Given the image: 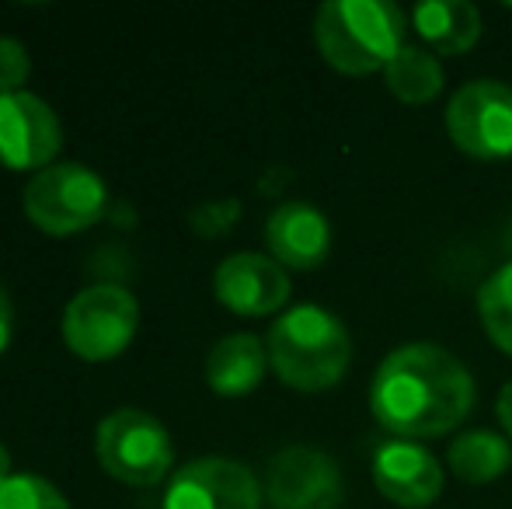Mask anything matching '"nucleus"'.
Returning <instances> with one entry per match:
<instances>
[{"label":"nucleus","instance_id":"f257e3e1","mask_svg":"<svg viewBox=\"0 0 512 509\" xmlns=\"http://www.w3.org/2000/svg\"><path fill=\"white\" fill-rule=\"evenodd\" d=\"M474 408V377L453 353L408 342L380 360L370 384V412L398 440H436Z\"/></svg>","mask_w":512,"mask_h":509},{"label":"nucleus","instance_id":"f03ea898","mask_svg":"<svg viewBox=\"0 0 512 509\" xmlns=\"http://www.w3.org/2000/svg\"><path fill=\"white\" fill-rule=\"evenodd\" d=\"M265 349L279 381L304 394L335 387L352 363L349 328L321 304H297L279 314L265 335Z\"/></svg>","mask_w":512,"mask_h":509},{"label":"nucleus","instance_id":"7ed1b4c3","mask_svg":"<svg viewBox=\"0 0 512 509\" xmlns=\"http://www.w3.org/2000/svg\"><path fill=\"white\" fill-rule=\"evenodd\" d=\"M405 11L387 0H328L314 14V42L345 77L384 70L405 46Z\"/></svg>","mask_w":512,"mask_h":509},{"label":"nucleus","instance_id":"20e7f679","mask_svg":"<svg viewBox=\"0 0 512 509\" xmlns=\"http://www.w3.org/2000/svg\"><path fill=\"white\" fill-rule=\"evenodd\" d=\"M25 217L53 238H70L95 227L108 210V185L95 168L60 161L42 168L25 185Z\"/></svg>","mask_w":512,"mask_h":509},{"label":"nucleus","instance_id":"39448f33","mask_svg":"<svg viewBox=\"0 0 512 509\" xmlns=\"http://www.w3.org/2000/svg\"><path fill=\"white\" fill-rule=\"evenodd\" d=\"M95 457L115 482L150 489L171 475L175 447L161 419L143 408H115L95 429Z\"/></svg>","mask_w":512,"mask_h":509},{"label":"nucleus","instance_id":"423d86ee","mask_svg":"<svg viewBox=\"0 0 512 509\" xmlns=\"http://www.w3.org/2000/svg\"><path fill=\"white\" fill-rule=\"evenodd\" d=\"M140 325V304L133 290L119 283H95L74 293L63 311V342L88 363L115 360L133 342Z\"/></svg>","mask_w":512,"mask_h":509},{"label":"nucleus","instance_id":"0eeeda50","mask_svg":"<svg viewBox=\"0 0 512 509\" xmlns=\"http://www.w3.org/2000/svg\"><path fill=\"white\" fill-rule=\"evenodd\" d=\"M453 147L478 161L512 157V88L502 81H467L446 105Z\"/></svg>","mask_w":512,"mask_h":509},{"label":"nucleus","instance_id":"6e6552de","mask_svg":"<svg viewBox=\"0 0 512 509\" xmlns=\"http://www.w3.org/2000/svg\"><path fill=\"white\" fill-rule=\"evenodd\" d=\"M342 492L335 457L307 443L283 447L265 468V503L272 509H338Z\"/></svg>","mask_w":512,"mask_h":509},{"label":"nucleus","instance_id":"1a4fd4ad","mask_svg":"<svg viewBox=\"0 0 512 509\" xmlns=\"http://www.w3.org/2000/svg\"><path fill=\"white\" fill-rule=\"evenodd\" d=\"M255 471L230 457H199L171 475L164 509H262Z\"/></svg>","mask_w":512,"mask_h":509},{"label":"nucleus","instance_id":"9d476101","mask_svg":"<svg viewBox=\"0 0 512 509\" xmlns=\"http://www.w3.org/2000/svg\"><path fill=\"white\" fill-rule=\"evenodd\" d=\"M63 147V126L53 105L32 91L0 95V164L7 171H35L56 161Z\"/></svg>","mask_w":512,"mask_h":509},{"label":"nucleus","instance_id":"9b49d317","mask_svg":"<svg viewBox=\"0 0 512 509\" xmlns=\"http://www.w3.org/2000/svg\"><path fill=\"white\" fill-rule=\"evenodd\" d=\"M213 293L230 314L265 318L286 307L293 286L286 269L272 255L237 252L227 255L213 272Z\"/></svg>","mask_w":512,"mask_h":509},{"label":"nucleus","instance_id":"f8f14e48","mask_svg":"<svg viewBox=\"0 0 512 509\" xmlns=\"http://www.w3.org/2000/svg\"><path fill=\"white\" fill-rule=\"evenodd\" d=\"M373 482L394 506L425 509L443 492V468L422 443L391 440L373 454Z\"/></svg>","mask_w":512,"mask_h":509},{"label":"nucleus","instance_id":"ddd939ff","mask_svg":"<svg viewBox=\"0 0 512 509\" xmlns=\"http://www.w3.org/2000/svg\"><path fill=\"white\" fill-rule=\"evenodd\" d=\"M265 245L283 269H317L331 252V224L317 206L286 199L265 220Z\"/></svg>","mask_w":512,"mask_h":509},{"label":"nucleus","instance_id":"4468645a","mask_svg":"<svg viewBox=\"0 0 512 509\" xmlns=\"http://www.w3.org/2000/svg\"><path fill=\"white\" fill-rule=\"evenodd\" d=\"M269 374V349L258 335H223L206 356V384L220 398H244Z\"/></svg>","mask_w":512,"mask_h":509},{"label":"nucleus","instance_id":"2eb2a0df","mask_svg":"<svg viewBox=\"0 0 512 509\" xmlns=\"http://www.w3.org/2000/svg\"><path fill=\"white\" fill-rule=\"evenodd\" d=\"M418 39L439 56H464L481 39V11L471 0H422L411 11Z\"/></svg>","mask_w":512,"mask_h":509},{"label":"nucleus","instance_id":"dca6fc26","mask_svg":"<svg viewBox=\"0 0 512 509\" xmlns=\"http://www.w3.org/2000/svg\"><path fill=\"white\" fill-rule=\"evenodd\" d=\"M446 461L460 482L488 485L509 471L512 447L506 436L492 433V429H471V433H460L453 440V447L446 450Z\"/></svg>","mask_w":512,"mask_h":509},{"label":"nucleus","instance_id":"f3484780","mask_svg":"<svg viewBox=\"0 0 512 509\" xmlns=\"http://www.w3.org/2000/svg\"><path fill=\"white\" fill-rule=\"evenodd\" d=\"M384 81L398 102L425 105L443 91V67L432 53L418 46H401L398 56L384 67Z\"/></svg>","mask_w":512,"mask_h":509},{"label":"nucleus","instance_id":"a211bd4d","mask_svg":"<svg viewBox=\"0 0 512 509\" xmlns=\"http://www.w3.org/2000/svg\"><path fill=\"white\" fill-rule=\"evenodd\" d=\"M478 318L488 339L512 356V262L499 265L478 290Z\"/></svg>","mask_w":512,"mask_h":509},{"label":"nucleus","instance_id":"6ab92c4d","mask_svg":"<svg viewBox=\"0 0 512 509\" xmlns=\"http://www.w3.org/2000/svg\"><path fill=\"white\" fill-rule=\"evenodd\" d=\"M0 509H70V503L53 482L35 471H21L0 485Z\"/></svg>","mask_w":512,"mask_h":509},{"label":"nucleus","instance_id":"aec40b11","mask_svg":"<svg viewBox=\"0 0 512 509\" xmlns=\"http://www.w3.org/2000/svg\"><path fill=\"white\" fill-rule=\"evenodd\" d=\"M237 217H241V199L227 196V199H213V203L196 206L189 217V227L196 234H203V238H223V234L237 224Z\"/></svg>","mask_w":512,"mask_h":509},{"label":"nucleus","instance_id":"412c9836","mask_svg":"<svg viewBox=\"0 0 512 509\" xmlns=\"http://www.w3.org/2000/svg\"><path fill=\"white\" fill-rule=\"evenodd\" d=\"M28 74H32V56H28L25 42L0 35V95L25 91Z\"/></svg>","mask_w":512,"mask_h":509},{"label":"nucleus","instance_id":"4be33fe9","mask_svg":"<svg viewBox=\"0 0 512 509\" xmlns=\"http://www.w3.org/2000/svg\"><path fill=\"white\" fill-rule=\"evenodd\" d=\"M11 335H14V307H11L7 290L0 286V356H4V349L11 346Z\"/></svg>","mask_w":512,"mask_h":509},{"label":"nucleus","instance_id":"5701e85b","mask_svg":"<svg viewBox=\"0 0 512 509\" xmlns=\"http://www.w3.org/2000/svg\"><path fill=\"white\" fill-rule=\"evenodd\" d=\"M495 415H499L502 429H506V440H512V381L499 391V401H495Z\"/></svg>","mask_w":512,"mask_h":509},{"label":"nucleus","instance_id":"b1692460","mask_svg":"<svg viewBox=\"0 0 512 509\" xmlns=\"http://www.w3.org/2000/svg\"><path fill=\"white\" fill-rule=\"evenodd\" d=\"M11 478V454H7V447L0 443V485Z\"/></svg>","mask_w":512,"mask_h":509},{"label":"nucleus","instance_id":"393cba45","mask_svg":"<svg viewBox=\"0 0 512 509\" xmlns=\"http://www.w3.org/2000/svg\"><path fill=\"white\" fill-rule=\"evenodd\" d=\"M509 248H512V227H509Z\"/></svg>","mask_w":512,"mask_h":509}]
</instances>
